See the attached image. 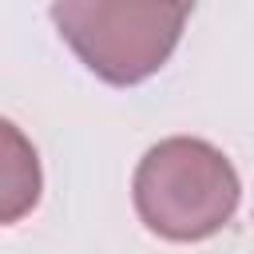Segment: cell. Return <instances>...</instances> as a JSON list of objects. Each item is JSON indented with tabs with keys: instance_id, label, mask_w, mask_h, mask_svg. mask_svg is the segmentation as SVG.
Here are the masks:
<instances>
[{
	"instance_id": "cell-3",
	"label": "cell",
	"mask_w": 254,
	"mask_h": 254,
	"mask_svg": "<svg viewBox=\"0 0 254 254\" xmlns=\"http://www.w3.org/2000/svg\"><path fill=\"white\" fill-rule=\"evenodd\" d=\"M8 139V167H4V218L16 222L28 206H36L40 194V171H36V151L24 147V139L16 135V127H4Z\"/></svg>"
},
{
	"instance_id": "cell-1",
	"label": "cell",
	"mask_w": 254,
	"mask_h": 254,
	"mask_svg": "<svg viewBox=\"0 0 254 254\" xmlns=\"http://www.w3.org/2000/svg\"><path fill=\"white\" fill-rule=\"evenodd\" d=\"M234 206L238 175L230 159L202 139H163L135 171V210L159 238H206L230 222Z\"/></svg>"
},
{
	"instance_id": "cell-2",
	"label": "cell",
	"mask_w": 254,
	"mask_h": 254,
	"mask_svg": "<svg viewBox=\"0 0 254 254\" xmlns=\"http://www.w3.org/2000/svg\"><path fill=\"white\" fill-rule=\"evenodd\" d=\"M190 0H56L52 20L107 83H139L175 52Z\"/></svg>"
}]
</instances>
